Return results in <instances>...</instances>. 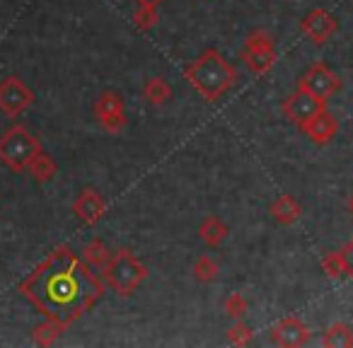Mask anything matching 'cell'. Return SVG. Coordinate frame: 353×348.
Masks as SVG:
<instances>
[{
    "mask_svg": "<svg viewBox=\"0 0 353 348\" xmlns=\"http://www.w3.org/2000/svg\"><path fill=\"white\" fill-rule=\"evenodd\" d=\"M143 97L148 99L150 104H167L172 97H174V90H172V85L167 83L165 78H150L145 80V85H143Z\"/></svg>",
    "mask_w": 353,
    "mask_h": 348,
    "instance_id": "obj_19",
    "label": "cell"
},
{
    "mask_svg": "<svg viewBox=\"0 0 353 348\" xmlns=\"http://www.w3.org/2000/svg\"><path fill=\"white\" fill-rule=\"evenodd\" d=\"M73 213L83 225H97L104 218V213H107V201H104V196L97 189L85 187L73 201Z\"/></svg>",
    "mask_w": 353,
    "mask_h": 348,
    "instance_id": "obj_11",
    "label": "cell"
},
{
    "mask_svg": "<svg viewBox=\"0 0 353 348\" xmlns=\"http://www.w3.org/2000/svg\"><path fill=\"white\" fill-rule=\"evenodd\" d=\"M102 271L107 285H112L117 290V295H121V298L133 295L138 285L148 278V269L143 266V261H138L136 254H131L128 249L114 252L112 261Z\"/></svg>",
    "mask_w": 353,
    "mask_h": 348,
    "instance_id": "obj_4",
    "label": "cell"
},
{
    "mask_svg": "<svg viewBox=\"0 0 353 348\" xmlns=\"http://www.w3.org/2000/svg\"><path fill=\"white\" fill-rule=\"evenodd\" d=\"M298 88L307 90L310 94H314L319 99H329L332 94H336L341 90V80H339L336 73L329 70L327 63L317 61V63H312L303 73V78L298 80Z\"/></svg>",
    "mask_w": 353,
    "mask_h": 348,
    "instance_id": "obj_6",
    "label": "cell"
},
{
    "mask_svg": "<svg viewBox=\"0 0 353 348\" xmlns=\"http://www.w3.org/2000/svg\"><path fill=\"white\" fill-rule=\"evenodd\" d=\"M266 46H274V37L266 30H254L247 34L245 49H266Z\"/></svg>",
    "mask_w": 353,
    "mask_h": 348,
    "instance_id": "obj_26",
    "label": "cell"
},
{
    "mask_svg": "<svg viewBox=\"0 0 353 348\" xmlns=\"http://www.w3.org/2000/svg\"><path fill=\"white\" fill-rule=\"evenodd\" d=\"M300 131H303L314 145H327V143H332V138L336 136L339 123L327 109H322V112L314 114L310 121H305L303 126H300Z\"/></svg>",
    "mask_w": 353,
    "mask_h": 348,
    "instance_id": "obj_12",
    "label": "cell"
},
{
    "mask_svg": "<svg viewBox=\"0 0 353 348\" xmlns=\"http://www.w3.org/2000/svg\"><path fill=\"white\" fill-rule=\"evenodd\" d=\"M157 22H160V15H157V8H136V12H133V25H136V30L141 32H150L157 27Z\"/></svg>",
    "mask_w": 353,
    "mask_h": 348,
    "instance_id": "obj_23",
    "label": "cell"
},
{
    "mask_svg": "<svg viewBox=\"0 0 353 348\" xmlns=\"http://www.w3.org/2000/svg\"><path fill=\"white\" fill-rule=\"evenodd\" d=\"M94 116H97L99 126L107 133H119L126 128V107L119 92H102L94 102Z\"/></svg>",
    "mask_w": 353,
    "mask_h": 348,
    "instance_id": "obj_7",
    "label": "cell"
},
{
    "mask_svg": "<svg viewBox=\"0 0 353 348\" xmlns=\"http://www.w3.org/2000/svg\"><path fill=\"white\" fill-rule=\"evenodd\" d=\"M276 61H279V56H276V46L242 51V63H245L254 75H266L276 65Z\"/></svg>",
    "mask_w": 353,
    "mask_h": 348,
    "instance_id": "obj_14",
    "label": "cell"
},
{
    "mask_svg": "<svg viewBox=\"0 0 353 348\" xmlns=\"http://www.w3.org/2000/svg\"><path fill=\"white\" fill-rule=\"evenodd\" d=\"M269 213L279 225H293V223H298L300 216H303V206H300L293 196H288V194H281V196H276L274 201H271Z\"/></svg>",
    "mask_w": 353,
    "mask_h": 348,
    "instance_id": "obj_13",
    "label": "cell"
},
{
    "mask_svg": "<svg viewBox=\"0 0 353 348\" xmlns=\"http://www.w3.org/2000/svg\"><path fill=\"white\" fill-rule=\"evenodd\" d=\"M312 338V331L310 327L298 317H285L271 329V341L276 346H283V348H298V346H305L310 343Z\"/></svg>",
    "mask_w": 353,
    "mask_h": 348,
    "instance_id": "obj_10",
    "label": "cell"
},
{
    "mask_svg": "<svg viewBox=\"0 0 353 348\" xmlns=\"http://www.w3.org/2000/svg\"><path fill=\"white\" fill-rule=\"evenodd\" d=\"M336 30H339L336 17L329 15L324 8H314V10H310L307 15L303 17V22H300V32H303V34L317 46L327 44V41L336 34Z\"/></svg>",
    "mask_w": 353,
    "mask_h": 348,
    "instance_id": "obj_9",
    "label": "cell"
},
{
    "mask_svg": "<svg viewBox=\"0 0 353 348\" xmlns=\"http://www.w3.org/2000/svg\"><path fill=\"white\" fill-rule=\"evenodd\" d=\"M339 254H341V261H343V269H346V276L353 280V240L346 242V245L339 249Z\"/></svg>",
    "mask_w": 353,
    "mask_h": 348,
    "instance_id": "obj_27",
    "label": "cell"
},
{
    "mask_svg": "<svg viewBox=\"0 0 353 348\" xmlns=\"http://www.w3.org/2000/svg\"><path fill=\"white\" fill-rule=\"evenodd\" d=\"M41 147V141L22 123H12L3 136H0V162L12 172H27L30 162L34 160Z\"/></svg>",
    "mask_w": 353,
    "mask_h": 348,
    "instance_id": "obj_3",
    "label": "cell"
},
{
    "mask_svg": "<svg viewBox=\"0 0 353 348\" xmlns=\"http://www.w3.org/2000/svg\"><path fill=\"white\" fill-rule=\"evenodd\" d=\"M223 309L230 319H242L247 312H250V303L242 293H230L223 303Z\"/></svg>",
    "mask_w": 353,
    "mask_h": 348,
    "instance_id": "obj_24",
    "label": "cell"
},
{
    "mask_svg": "<svg viewBox=\"0 0 353 348\" xmlns=\"http://www.w3.org/2000/svg\"><path fill=\"white\" fill-rule=\"evenodd\" d=\"M32 104H34V92L20 78L10 75V78L0 80V112L6 116L17 119Z\"/></svg>",
    "mask_w": 353,
    "mask_h": 348,
    "instance_id": "obj_5",
    "label": "cell"
},
{
    "mask_svg": "<svg viewBox=\"0 0 353 348\" xmlns=\"http://www.w3.org/2000/svg\"><path fill=\"white\" fill-rule=\"evenodd\" d=\"M83 259H85V264L88 266H92V269H104V266L112 261V256H114V252L109 249L107 245H104L102 240H92V242H88V245L83 247Z\"/></svg>",
    "mask_w": 353,
    "mask_h": 348,
    "instance_id": "obj_18",
    "label": "cell"
},
{
    "mask_svg": "<svg viewBox=\"0 0 353 348\" xmlns=\"http://www.w3.org/2000/svg\"><path fill=\"white\" fill-rule=\"evenodd\" d=\"M218 274H221V266H218V261L213 259V256L201 254L194 261V278H196L199 283H213V280L218 278Z\"/></svg>",
    "mask_w": 353,
    "mask_h": 348,
    "instance_id": "obj_21",
    "label": "cell"
},
{
    "mask_svg": "<svg viewBox=\"0 0 353 348\" xmlns=\"http://www.w3.org/2000/svg\"><path fill=\"white\" fill-rule=\"evenodd\" d=\"M322 269H324V274H327L329 278H341V276H346V269H343V261H341V254H339V252L324 256Z\"/></svg>",
    "mask_w": 353,
    "mask_h": 348,
    "instance_id": "obj_25",
    "label": "cell"
},
{
    "mask_svg": "<svg viewBox=\"0 0 353 348\" xmlns=\"http://www.w3.org/2000/svg\"><path fill=\"white\" fill-rule=\"evenodd\" d=\"M27 172L32 174V179H34V182L46 184V182H51V179L56 177V172H59V165H56V160L49 155V152L41 150L39 155H37L34 160L30 162Z\"/></svg>",
    "mask_w": 353,
    "mask_h": 348,
    "instance_id": "obj_16",
    "label": "cell"
},
{
    "mask_svg": "<svg viewBox=\"0 0 353 348\" xmlns=\"http://www.w3.org/2000/svg\"><path fill=\"white\" fill-rule=\"evenodd\" d=\"M65 329H68V324L59 322V319H49V317H46L44 322L39 324V327H34V331H32V338H34L39 346H51L56 338H61V334H63Z\"/></svg>",
    "mask_w": 353,
    "mask_h": 348,
    "instance_id": "obj_20",
    "label": "cell"
},
{
    "mask_svg": "<svg viewBox=\"0 0 353 348\" xmlns=\"http://www.w3.org/2000/svg\"><path fill=\"white\" fill-rule=\"evenodd\" d=\"M228 235H230V230H228V225L218 216H206L201 225H199V237L208 247H221L228 240Z\"/></svg>",
    "mask_w": 353,
    "mask_h": 348,
    "instance_id": "obj_15",
    "label": "cell"
},
{
    "mask_svg": "<svg viewBox=\"0 0 353 348\" xmlns=\"http://www.w3.org/2000/svg\"><path fill=\"white\" fill-rule=\"evenodd\" d=\"M228 341L232 343V346H250L252 338H254V331H252L250 324H245L242 319H235V324H232L230 329H228Z\"/></svg>",
    "mask_w": 353,
    "mask_h": 348,
    "instance_id": "obj_22",
    "label": "cell"
},
{
    "mask_svg": "<svg viewBox=\"0 0 353 348\" xmlns=\"http://www.w3.org/2000/svg\"><path fill=\"white\" fill-rule=\"evenodd\" d=\"M136 3L141 8H160L162 3H165V0H136Z\"/></svg>",
    "mask_w": 353,
    "mask_h": 348,
    "instance_id": "obj_28",
    "label": "cell"
},
{
    "mask_svg": "<svg viewBox=\"0 0 353 348\" xmlns=\"http://www.w3.org/2000/svg\"><path fill=\"white\" fill-rule=\"evenodd\" d=\"M346 211L353 216V194H351V196H348V201H346Z\"/></svg>",
    "mask_w": 353,
    "mask_h": 348,
    "instance_id": "obj_29",
    "label": "cell"
},
{
    "mask_svg": "<svg viewBox=\"0 0 353 348\" xmlns=\"http://www.w3.org/2000/svg\"><path fill=\"white\" fill-rule=\"evenodd\" d=\"M281 109H283L285 116H288L290 121L300 128L305 121H310V119H312L317 112L327 109V99H319V97H314V94H310L307 90L295 88V92L288 94V97L283 99Z\"/></svg>",
    "mask_w": 353,
    "mask_h": 348,
    "instance_id": "obj_8",
    "label": "cell"
},
{
    "mask_svg": "<svg viewBox=\"0 0 353 348\" xmlns=\"http://www.w3.org/2000/svg\"><path fill=\"white\" fill-rule=\"evenodd\" d=\"M20 293L44 317L73 324L104 295V280L68 245H61L20 283Z\"/></svg>",
    "mask_w": 353,
    "mask_h": 348,
    "instance_id": "obj_1",
    "label": "cell"
},
{
    "mask_svg": "<svg viewBox=\"0 0 353 348\" xmlns=\"http://www.w3.org/2000/svg\"><path fill=\"white\" fill-rule=\"evenodd\" d=\"M322 346L327 348H353V327L346 322H336L327 327L322 336Z\"/></svg>",
    "mask_w": 353,
    "mask_h": 348,
    "instance_id": "obj_17",
    "label": "cell"
},
{
    "mask_svg": "<svg viewBox=\"0 0 353 348\" xmlns=\"http://www.w3.org/2000/svg\"><path fill=\"white\" fill-rule=\"evenodd\" d=\"M184 78L206 102H218L235 85L237 73L218 49H208L184 68Z\"/></svg>",
    "mask_w": 353,
    "mask_h": 348,
    "instance_id": "obj_2",
    "label": "cell"
}]
</instances>
